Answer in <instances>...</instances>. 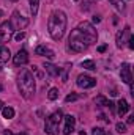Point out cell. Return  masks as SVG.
I'll return each mask as SVG.
<instances>
[{"mask_svg": "<svg viewBox=\"0 0 134 135\" xmlns=\"http://www.w3.org/2000/svg\"><path fill=\"white\" fill-rule=\"evenodd\" d=\"M66 14L62 9H54L47 19V30L54 41H60L66 30Z\"/></svg>", "mask_w": 134, "mask_h": 135, "instance_id": "6da1fadb", "label": "cell"}, {"mask_svg": "<svg viewBox=\"0 0 134 135\" xmlns=\"http://www.w3.org/2000/svg\"><path fill=\"white\" fill-rule=\"evenodd\" d=\"M17 86H19L21 94H22L25 99L33 98L36 85H35L33 74H32L29 69H21V72H19V75H17Z\"/></svg>", "mask_w": 134, "mask_h": 135, "instance_id": "7a4b0ae2", "label": "cell"}, {"mask_svg": "<svg viewBox=\"0 0 134 135\" xmlns=\"http://www.w3.org/2000/svg\"><path fill=\"white\" fill-rule=\"evenodd\" d=\"M68 47L73 52H84V50H87L88 46H87V42H85L82 33L77 28H74L71 32V35H69V38H68Z\"/></svg>", "mask_w": 134, "mask_h": 135, "instance_id": "3957f363", "label": "cell"}, {"mask_svg": "<svg viewBox=\"0 0 134 135\" xmlns=\"http://www.w3.org/2000/svg\"><path fill=\"white\" fill-rule=\"evenodd\" d=\"M63 118V113L59 110V112H54L52 115H49L46 118V123H44V132L47 135H59V124Z\"/></svg>", "mask_w": 134, "mask_h": 135, "instance_id": "277c9868", "label": "cell"}, {"mask_svg": "<svg viewBox=\"0 0 134 135\" xmlns=\"http://www.w3.org/2000/svg\"><path fill=\"white\" fill-rule=\"evenodd\" d=\"M77 30L82 33L85 42H87V46H92V44H95V42L98 41V33H96L95 27H93L90 22H85V21L81 22V24L77 25Z\"/></svg>", "mask_w": 134, "mask_h": 135, "instance_id": "5b68a950", "label": "cell"}, {"mask_svg": "<svg viewBox=\"0 0 134 135\" xmlns=\"http://www.w3.org/2000/svg\"><path fill=\"white\" fill-rule=\"evenodd\" d=\"M11 25H13V28H16V30H24V28L29 25V19L24 17L19 11H14L13 16H11Z\"/></svg>", "mask_w": 134, "mask_h": 135, "instance_id": "8992f818", "label": "cell"}, {"mask_svg": "<svg viewBox=\"0 0 134 135\" xmlns=\"http://www.w3.org/2000/svg\"><path fill=\"white\" fill-rule=\"evenodd\" d=\"M13 25H11V22H8V21H5V22H2L0 24V42H8L11 38H13Z\"/></svg>", "mask_w": 134, "mask_h": 135, "instance_id": "52a82bcc", "label": "cell"}, {"mask_svg": "<svg viewBox=\"0 0 134 135\" xmlns=\"http://www.w3.org/2000/svg\"><path fill=\"white\" fill-rule=\"evenodd\" d=\"M76 83H77V86L87 90V88H93V86L96 85V79H93V77H90V75H85V74H81V75L77 77Z\"/></svg>", "mask_w": 134, "mask_h": 135, "instance_id": "ba28073f", "label": "cell"}, {"mask_svg": "<svg viewBox=\"0 0 134 135\" xmlns=\"http://www.w3.org/2000/svg\"><path fill=\"white\" fill-rule=\"evenodd\" d=\"M129 38H131V27L126 25L123 30H120V32L117 33V47L122 49L123 44L126 42V39H129Z\"/></svg>", "mask_w": 134, "mask_h": 135, "instance_id": "9c48e42d", "label": "cell"}, {"mask_svg": "<svg viewBox=\"0 0 134 135\" xmlns=\"http://www.w3.org/2000/svg\"><path fill=\"white\" fill-rule=\"evenodd\" d=\"M120 77H122L123 83H126V85H131V83H133V74H131V68H129L128 63H123V65H122Z\"/></svg>", "mask_w": 134, "mask_h": 135, "instance_id": "30bf717a", "label": "cell"}, {"mask_svg": "<svg viewBox=\"0 0 134 135\" xmlns=\"http://www.w3.org/2000/svg\"><path fill=\"white\" fill-rule=\"evenodd\" d=\"M13 61H14V65H16V66H22V65L29 63V54H27V50L21 49V50H19V52L14 55Z\"/></svg>", "mask_w": 134, "mask_h": 135, "instance_id": "8fae6325", "label": "cell"}, {"mask_svg": "<svg viewBox=\"0 0 134 135\" xmlns=\"http://www.w3.org/2000/svg\"><path fill=\"white\" fill-rule=\"evenodd\" d=\"M74 124H76V118L73 115H66L65 116V127H63V134L71 135L74 132Z\"/></svg>", "mask_w": 134, "mask_h": 135, "instance_id": "7c38bea8", "label": "cell"}, {"mask_svg": "<svg viewBox=\"0 0 134 135\" xmlns=\"http://www.w3.org/2000/svg\"><path fill=\"white\" fill-rule=\"evenodd\" d=\"M35 54L36 55H41V57H47V58H54L55 57V54H54V50H51V49H47L46 46H38L36 49H35Z\"/></svg>", "mask_w": 134, "mask_h": 135, "instance_id": "4fadbf2b", "label": "cell"}, {"mask_svg": "<svg viewBox=\"0 0 134 135\" xmlns=\"http://www.w3.org/2000/svg\"><path fill=\"white\" fill-rule=\"evenodd\" d=\"M117 105H118L117 113H118L120 116H125V115L128 113V110H129V104H128V101H126V99H120Z\"/></svg>", "mask_w": 134, "mask_h": 135, "instance_id": "5bb4252c", "label": "cell"}, {"mask_svg": "<svg viewBox=\"0 0 134 135\" xmlns=\"http://www.w3.org/2000/svg\"><path fill=\"white\" fill-rule=\"evenodd\" d=\"M11 58V52L6 46H0V63H8Z\"/></svg>", "mask_w": 134, "mask_h": 135, "instance_id": "9a60e30c", "label": "cell"}, {"mask_svg": "<svg viewBox=\"0 0 134 135\" xmlns=\"http://www.w3.org/2000/svg\"><path fill=\"white\" fill-rule=\"evenodd\" d=\"M44 69H46V72H49L52 77H55V75H60V74H62V69H60V68H57L55 65H52V63H44Z\"/></svg>", "mask_w": 134, "mask_h": 135, "instance_id": "2e32d148", "label": "cell"}, {"mask_svg": "<svg viewBox=\"0 0 134 135\" xmlns=\"http://www.w3.org/2000/svg\"><path fill=\"white\" fill-rule=\"evenodd\" d=\"M2 115H3L5 119H11V118H14V108L6 105V107L2 108Z\"/></svg>", "mask_w": 134, "mask_h": 135, "instance_id": "e0dca14e", "label": "cell"}, {"mask_svg": "<svg viewBox=\"0 0 134 135\" xmlns=\"http://www.w3.org/2000/svg\"><path fill=\"white\" fill-rule=\"evenodd\" d=\"M38 6H39V0H30V13L33 17L38 14Z\"/></svg>", "mask_w": 134, "mask_h": 135, "instance_id": "ac0fdd59", "label": "cell"}, {"mask_svg": "<svg viewBox=\"0 0 134 135\" xmlns=\"http://www.w3.org/2000/svg\"><path fill=\"white\" fill-rule=\"evenodd\" d=\"M110 2H112V5H114L118 11H122V13L125 11V2H123V0H110Z\"/></svg>", "mask_w": 134, "mask_h": 135, "instance_id": "d6986e66", "label": "cell"}, {"mask_svg": "<svg viewBox=\"0 0 134 135\" xmlns=\"http://www.w3.org/2000/svg\"><path fill=\"white\" fill-rule=\"evenodd\" d=\"M47 98H49V101H55L59 98V90L57 88H51L49 93H47Z\"/></svg>", "mask_w": 134, "mask_h": 135, "instance_id": "ffe728a7", "label": "cell"}, {"mask_svg": "<svg viewBox=\"0 0 134 135\" xmlns=\"http://www.w3.org/2000/svg\"><path fill=\"white\" fill-rule=\"evenodd\" d=\"M115 129H117L118 134H126V132H128L126 124H123V123H117V124H115Z\"/></svg>", "mask_w": 134, "mask_h": 135, "instance_id": "44dd1931", "label": "cell"}, {"mask_svg": "<svg viewBox=\"0 0 134 135\" xmlns=\"http://www.w3.org/2000/svg\"><path fill=\"white\" fill-rule=\"evenodd\" d=\"M82 68H85V69H90V71L96 69V66H95V63H93L92 60H85V61H82Z\"/></svg>", "mask_w": 134, "mask_h": 135, "instance_id": "7402d4cb", "label": "cell"}, {"mask_svg": "<svg viewBox=\"0 0 134 135\" xmlns=\"http://www.w3.org/2000/svg\"><path fill=\"white\" fill-rule=\"evenodd\" d=\"M81 96L79 94H76V93H71V94H68L66 98H65V102H74V101H77Z\"/></svg>", "mask_w": 134, "mask_h": 135, "instance_id": "603a6c76", "label": "cell"}, {"mask_svg": "<svg viewBox=\"0 0 134 135\" xmlns=\"http://www.w3.org/2000/svg\"><path fill=\"white\" fill-rule=\"evenodd\" d=\"M92 135H110V132H107V131H104V129H100V127H95L93 132H92Z\"/></svg>", "mask_w": 134, "mask_h": 135, "instance_id": "cb8c5ba5", "label": "cell"}, {"mask_svg": "<svg viewBox=\"0 0 134 135\" xmlns=\"http://www.w3.org/2000/svg\"><path fill=\"white\" fill-rule=\"evenodd\" d=\"M107 102L109 101H107L104 96H98V98L95 99V104H96V105H107Z\"/></svg>", "mask_w": 134, "mask_h": 135, "instance_id": "d4e9b609", "label": "cell"}, {"mask_svg": "<svg viewBox=\"0 0 134 135\" xmlns=\"http://www.w3.org/2000/svg\"><path fill=\"white\" fill-rule=\"evenodd\" d=\"M24 38H25V33H24V32H19V33H16V36H14L16 41H22Z\"/></svg>", "mask_w": 134, "mask_h": 135, "instance_id": "484cf974", "label": "cell"}, {"mask_svg": "<svg viewBox=\"0 0 134 135\" xmlns=\"http://www.w3.org/2000/svg\"><path fill=\"white\" fill-rule=\"evenodd\" d=\"M128 42H129V44H128V46H129V49H134V38H133V35H131V38L128 39Z\"/></svg>", "mask_w": 134, "mask_h": 135, "instance_id": "4316f807", "label": "cell"}, {"mask_svg": "<svg viewBox=\"0 0 134 135\" xmlns=\"http://www.w3.org/2000/svg\"><path fill=\"white\" fill-rule=\"evenodd\" d=\"M92 22H93V24H100V22H101V17H100V16H93Z\"/></svg>", "mask_w": 134, "mask_h": 135, "instance_id": "83f0119b", "label": "cell"}, {"mask_svg": "<svg viewBox=\"0 0 134 135\" xmlns=\"http://www.w3.org/2000/svg\"><path fill=\"white\" fill-rule=\"evenodd\" d=\"M106 49H107V46H106V44H102V46H100V47H98V52H101V54H102V52H106Z\"/></svg>", "mask_w": 134, "mask_h": 135, "instance_id": "f1b7e54d", "label": "cell"}, {"mask_svg": "<svg viewBox=\"0 0 134 135\" xmlns=\"http://www.w3.org/2000/svg\"><path fill=\"white\" fill-rule=\"evenodd\" d=\"M134 123V115H131L129 118H128V124H133Z\"/></svg>", "mask_w": 134, "mask_h": 135, "instance_id": "f546056e", "label": "cell"}, {"mask_svg": "<svg viewBox=\"0 0 134 135\" xmlns=\"http://www.w3.org/2000/svg\"><path fill=\"white\" fill-rule=\"evenodd\" d=\"M3 134H5V135H13L11 132H10V131H3Z\"/></svg>", "mask_w": 134, "mask_h": 135, "instance_id": "4dcf8cb0", "label": "cell"}, {"mask_svg": "<svg viewBox=\"0 0 134 135\" xmlns=\"http://www.w3.org/2000/svg\"><path fill=\"white\" fill-rule=\"evenodd\" d=\"M3 107H5V105H3V102L0 101V112H2V108H3Z\"/></svg>", "mask_w": 134, "mask_h": 135, "instance_id": "1f68e13d", "label": "cell"}, {"mask_svg": "<svg viewBox=\"0 0 134 135\" xmlns=\"http://www.w3.org/2000/svg\"><path fill=\"white\" fill-rule=\"evenodd\" d=\"M17 135H27V134H25V132H22V134H17Z\"/></svg>", "mask_w": 134, "mask_h": 135, "instance_id": "d6a6232c", "label": "cell"}, {"mask_svg": "<svg viewBox=\"0 0 134 135\" xmlns=\"http://www.w3.org/2000/svg\"><path fill=\"white\" fill-rule=\"evenodd\" d=\"M11 2H17V0H11Z\"/></svg>", "mask_w": 134, "mask_h": 135, "instance_id": "836d02e7", "label": "cell"}]
</instances>
